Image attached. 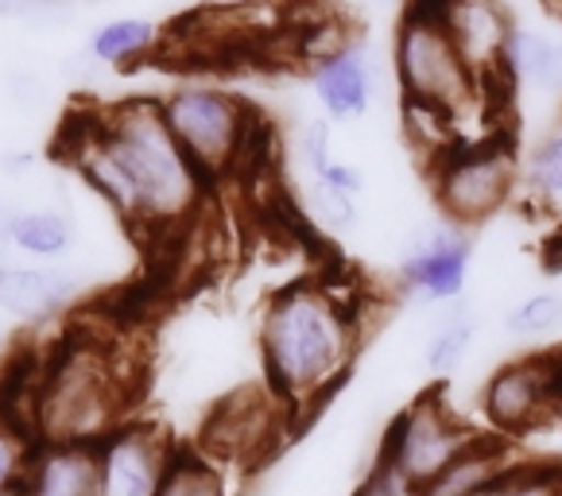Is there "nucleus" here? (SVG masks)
Returning a JSON list of instances; mask_svg holds the SVG:
<instances>
[{"label": "nucleus", "instance_id": "obj_1", "mask_svg": "<svg viewBox=\"0 0 562 496\" xmlns=\"http://www.w3.org/2000/svg\"><path fill=\"white\" fill-rule=\"evenodd\" d=\"M361 349V323L346 295L318 280L276 291L260 318V361L268 392L291 415L323 407L349 376Z\"/></svg>", "mask_w": 562, "mask_h": 496}, {"label": "nucleus", "instance_id": "obj_2", "mask_svg": "<svg viewBox=\"0 0 562 496\" xmlns=\"http://www.w3.org/2000/svg\"><path fill=\"white\" fill-rule=\"evenodd\" d=\"M98 133L133 179L148 229H171L199 210L206 174L171 136L159 98H128L98 109Z\"/></svg>", "mask_w": 562, "mask_h": 496}, {"label": "nucleus", "instance_id": "obj_3", "mask_svg": "<svg viewBox=\"0 0 562 496\" xmlns=\"http://www.w3.org/2000/svg\"><path fill=\"white\" fill-rule=\"evenodd\" d=\"M392 67L404 105L435 109L465 124L488 101L447 24V0H404L392 35ZM465 140V133H462Z\"/></svg>", "mask_w": 562, "mask_h": 496}, {"label": "nucleus", "instance_id": "obj_4", "mask_svg": "<svg viewBox=\"0 0 562 496\" xmlns=\"http://www.w3.org/2000/svg\"><path fill=\"white\" fill-rule=\"evenodd\" d=\"M124 388L113 357L90 341H75L50 364L40 384V442H105L121 427Z\"/></svg>", "mask_w": 562, "mask_h": 496}, {"label": "nucleus", "instance_id": "obj_5", "mask_svg": "<svg viewBox=\"0 0 562 496\" xmlns=\"http://www.w3.org/2000/svg\"><path fill=\"white\" fill-rule=\"evenodd\" d=\"M159 109L179 148L194 159L206 179L237 171L260 136L257 109L217 86H179L159 98Z\"/></svg>", "mask_w": 562, "mask_h": 496}, {"label": "nucleus", "instance_id": "obj_6", "mask_svg": "<svg viewBox=\"0 0 562 496\" xmlns=\"http://www.w3.org/2000/svg\"><path fill=\"white\" fill-rule=\"evenodd\" d=\"M520 187V156H513L501 136L450 148L430 167L435 206L447 222L473 229L508 206Z\"/></svg>", "mask_w": 562, "mask_h": 496}, {"label": "nucleus", "instance_id": "obj_7", "mask_svg": "<svg viewBox=\"0 0 562 496\" xmlns=\"http://www.w3.org/2000/svg\"><path fill=\"white\" fill-rule=\"evenodd\" d=\"M481 439H485V435H481L477 427H470L465 415L435 388V392L415 396L412 404L392 419L376 458L396 465L407 485L419 493V488H427L442 470H450L465 450L477 447Z\"/></svg>", "mask_w": 562, "mask_h": 496}, {"label": "nucleus", "instance_id": "obj_8", "mask_svg": "<svg viewBox=\"0 0 562 496\" xmlns=\"http://www.w3.org/2000/svg\"><path fill=\"white\" fill-rule=\"evenodd\" d=\"M562 407V353H528L488 372L481 388V412L496 439H520Z\"/></svg>", "mask_w": 562, "mask_h": 496}, {"label": "nucleus", "instance_id": "obj_9", "mask_svg": "<svg viewBox=\"0 0 562 496\" xmlns=\"http://www.w3.org/2000/svg\"><path fill=\"white\" fill-rule=\"evenodd\" d=\"M473 264L470 229L435 217L407 237L400 257V291L419 306H450L462 298Z\"/></svg>", "mask_w": 562, "mask_h": 496}, {"label": "nucleus", "instance_id": "obj_10", "mask_svg": "<svg viewBox=\"0 0 562 496\" xmlns=\"http://www.w3.org/2000/svg\"><path fill=\"white\" fill-rule=\"evenodd\" d=\"M98 458L101 496H159L175 442L156 422H121L105 442H98Z\"/></svg>", "mask_w": 562, "mask_h": 496}, {"label": "nucleus", "instance_id": "obj_11", "mask_svg": "<svg viewBox=\"0 0 562 496\" xmlns=\"http://www.w3.org/2000/svg\"><path fill=\"white\" fill-rule=\"evenodd\" d=\"M447 24L462 58L488 93L508 82L505 50L513 40V20L496 0H447Z\"/></svg>", "mask_w": 562, "mask_h": 496}, {"label": "nucleus", "instance_id": "obj_12", "mask_svg": "<svg viewBox=\"0 0 562 496\" xmlns=\"http://www.w3.org/2000/svg\"><path fill=\"white\" fill-rule=\"evenodd\" d=\"M311 90H315L326 121L341 124L364 116L372 105V93H376V67H372L369 47L353 40L338 55L311 67Z\"/></svg>", "mask_w": 562, "mask_h": 496}, {"label": "nucleus", "instance_id": "obj_13", "mask_svg": "<svg viewBox=\"0 0 562 496\" xmlns=\"http://www.w3.org/2000/svg\"><path fill=\"white\" fill-rule=\"evenodd\" d=\"M20 496H101V458L93 442H40Z\"/></svg>", "mask_w": 562, "mask_h": 496}, {"label": "nucleus", "instance_id": "obj_14", "mask_svg": "<svg viewBox=\"0 0 562 496\" xmlns=\"http://www.w3.org/2000/svg\"><path fill=\"white\" fill-rule=\"evenodd\" d=\"M78 295V280L67 268L50 264H4L0 268V311L20 323H40L58 315Z\"/></svg>", "mask_w": 562, "mask_h": 496}, {"label": "nucleus", "instance_id": "obj_15", "mask_svg": "<svg viewBox=\"0 0 562 496\" xmlns=\"http://www.w3.org/2000/svg\"><path fill=\"white\" fill-rule=\"evenodd\" d=\"M276 407H283L276 396L265 399V404L229 399L225 407H217L206 435L210 458H240V462H248V458L268 454V442L276 435Z\"/></svg>", "mask_w": 562, "mask_h": 496}, {"label": "nucleus", "instance_id": "obj_16", "mask_svg": "<svg viewBox=\"0 0 562 496\" xmlns=\"http://www.w3.org/2000/svg\"><path fill=\"white\" fill-rule=\"evenodd\" d=\"M513 462H516L513 442L485 435L477 447L465 450L450 470H442L439 477L430 481L427 488H419L415 496H481Z\"/></svg>", "mask_w": 562, "mask_h": 496}, {"label": "nucleus", "instance_id": "obj_17", "mask_svg": "<svg viewBox=\"0 0 562 496\" xmlns=\"http://www.w3.org/2000/svg\"><path fill=\"white\" fill-rule=\"evenodd\" d=\"M473 338H477V311L470 303H450L442 306V315L435 318L427 341H423V364L435 381L454 376L462 369L465 353H470Z\"/></svg>", "mask_w": 562, "mask_h": 496}, {"label": "nucleus", "instance_id": "obj_18", "mask_svg": "<svg viewBox=\"0 0 562 496\" xmlns=\"http://www.w3.org/2000/svg\"><path fill=\"white\" fill-rule=\"evenodd\" d=\"M156 47H159V27L144 16L105 20V24L93 27L90 40H86V55H90L98 67H128V63L148 58Z\"/></svg>", "mask_w": 562, "mask_h": 496}, {"label": "nucleus", "instance_id": "obj_19", "mask_svg": "<svg viewBox=\"0 0 562 496\" xmlns=\"http://www.w3.org/2000/svg\"><path fill=\"white\" fill-rule=\"evenodd\" d=\"M505 75L513 86L554 93V40H547L543 32L513 27V40L505 50Z\"/></svg>", "mask_w": 562, "mask_h": 496}, {"label": "nucleus", "instance_id": "obj_20", "mask_svg": "<svg viewBox=\"0 0 562 496\" xmlns=\"http://www.w3.org/2000/svg\"><path fill=\"white\" fill-rule=\"evenodd\" d=\"M9 237L12 248L40 260H58L75 245V229H70V222L58 210H24V214H12Z\"/></svg>", "mask_w": 562, "mask_h": 496}, {"label": "nucleus", "instance_id": "obj_21", "mask_svg": "<svg viewBox=\"0 0 562 496\" xmlns=\"http://www.w3.org/2000/svg\"><path fill=\"white\" fill-rule=\"evenodd\" d=\"M159 496H229V477L217 465V458L202 454V450L175 447Z\"/></svg>", "mask_w": 562, "mask_h": 496}, {"label": "nucleus", "instance_id": "obj_22", "mask_svg": "<svg viewBox=\"0 0 562 496\" xmlns=\"http://www.w3.org/2000/svg\"><path fill=\"white\" fill-rule=\"evenodd\" d=\"M501 330L513 341H539L562 330V291H531L501 318Z\"/></svg>", "mask_w": 562, "mask_h": 496}, {"label": "nucleus", "instance_id": "obj_23", "mask_svg": "<svg viewBox=\"0 0 562 496\" xmlns=\"http://www.w3.org/2000/svg\"><path fill=\"white\" fill-rule=\"evenodd\" d=\"M520 187L539 206H559L562 202V128H551L543 140L520 159Z\"/></svg>", "mask_w": 562, "mask_h": 496}, {"label": "nucleus", "instance_id": "obj_24", "mask_svg": "<svg viewBox=\"0 0 562 496\" xmlns=\"http://www.w3.org/2000/svg\"><path fill=\"white\" fill-rule=\"evenodd\" d=\"M303 214L311 217V222H315L323 233L341 237V233L357 229V217H361V210H357V199L334 191L326 179H306L303 182Z\"/></svg>", "mask_w": 562, "mask_h": 496}, {"label": "nucleus", "instance_id": "obj_25", "mask_svg": "<svg viewBox=\"0 0 562 496\" xmlns=\"http://www.w3.org/2000/svg\"><path fill=\"white\" fill-rule=\"evenodd\" d=\"M496 496H562V465L524 462V458H516V462L496 477Z\"/></svg>", "mask_w": 562, "mask_h": 496}, {"label": "nucleus", "instance_id": "obj_26", "mask_svg": "<svg viewBox=\"0 0 562 496\" xmlns=\"http://www.w3.org/2000/svg\"><path fill=\"white\" fill-rule=\"evenodd\" d=\"M40 442L24 430H12L0 422V496H20L27 485V470H32V454Z\"/></svg>", "mask_w": 562, "mask_h": 496}, {"label": "nucleus", "instance_id": "obj_27", "mask_svg": "<svg viewBox=\"0 0 562 496\" xmlns=\"http://www.w3.org/2000/svg\"><path fill=\"white\" fill-rule=\"evenodd\" d=\"M330 148H334V121H326V116H311V121L299 124L295 156H299V164H303L306 179H318V174L334 164Z\"/></svg>", "mask_w": 562, "mask_h": 496}, {"label": "nucleus", "instance_id": "obj_28", "mask_svg": "<svg viewBox=\"0 0 562 496\" xmlns=\"http://www.w3.org/2000/svg\"><path fill=\"white\" fill-rule=\"evenodd\" d=\"M353 496H415V488L407 485L404 473H400L396 465H389L384 458H376V462L369 465V473L357 481Z\"/></svg>", "mask_w": 562, "mask_h": 496}, {"label": "nucleus", "instance_id": "obj_29", "mask_svg": "<svg viewBox=\"0 0 562 496\" xmlns=\"http://www.w3.org/2000/svg\"><path fill=\"white\" fill-rule=\"evenodd\" d=\"M67 16L63 0H0V20H20V24H50Z\"/></svg>", "mask_w": 562, "mask_h": 496}, {"label": "nucleus", "instance_id": "obj_30", "mask_svg": "<svg viewBox=\"0 0 562 496\" xmlns=\"http://www.w3.org/2000/svg\"><path fill=\"white\" fill-rule=\"evenodd\" d=\"M318 179H326L334 187V191L349 194V199H361V191H364V174L357 171L353 164H338V159H334V164L326 167V171L318 174Z\"/></svg>", "mask_w": 562, "mask_h": 496}, {"label": "nucleus", "instance_id": "obj_31", "mask_svg": "<svg viewBox=\"0 0 562 496\" xmlns=\"http://www.w3.org/2000/svg\"><path fill=\"white\" fill-rule=\"evenodd\" d=\"M35 167V156L32 151H4V156H0V171L9 174H27Z\"/></svg>", "mask_w": 562, "mask_h": 496}, {"label": "nucleus", "instance_id": "obj_32", "mask_svg": "<svg viewBox=\"0 0 562 496\" xmlns=\"http://www.w3.org/2000/svg\"><path fill=\"white\" fill-rule=\"evenodd\" d=\"M9 248H12V237H9V217L0 222V268H4V257H9Z\"/></svg>", "mask_w": 562, "mask_h": 496}, {"label": "nucleus", "instance_id": "obj_33", "mask_svg": "<svg viewBox=\"0 0 562 496\" xmlns=\"http://www.w3.org/2000/svg\"><path fill=\"white\" fill-rule=\"evenodd\" d=\"M554 93H562V40L554 43Z\"/></svg>", "mask_w": 562, "mask_h": 496}, {"label": "nucleus", "instance_id": "obj_34", "mask_svg": "<svg viewBox=\"0 0 562 496\" xmlns=\"http://www.w3.org/2000/svg\"><path fill=\"white\" fill-rule=\"evenodd\" d=\"M381 4H396V0H381ZM400 4H404V0H400Z\"/></svg>", "mask_w": 562, "mask_h": 496}, {"label": "nucleus", "instance_id": "obj_35", "mask_svg": "<svg viewBox=\"0 0 562 496\" xmlns=\"http://www.w3.org/2000/svg\"><path fill=\"white\" fill-rule=\"evenodd\" d=\"M222 4H237V0H222Z\"/></svg>", "mask_w": 562, "mask_h": 496}]
</instances>
